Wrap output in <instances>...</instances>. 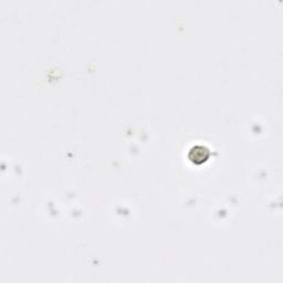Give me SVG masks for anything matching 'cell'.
Here are the masks:
<instances>
[{
  "label": "cell",
  "instance_id": "obj_1",
  "mask_svg": "<svg viewBox=\"0 0 283 283\" xmlns=\"http://www.w3.org/2000/svg\"><path fill=\"white\" fill-rule=\"evenodd\" d=\"M209 156H210V151L208 150V148L201 145L194 146L188 154L189 159L193 161L194 164H197V165L203 164L204 161H206L209 158Z\"/></svg>",
  "mask_w": 283,
  "mask_h": 283
}]
</instances>
